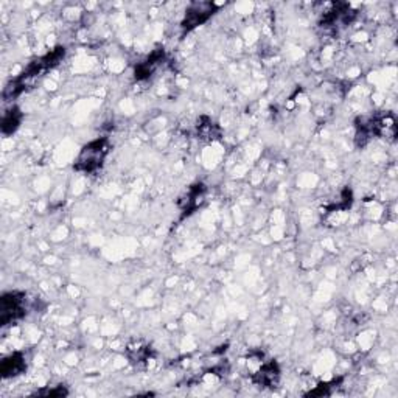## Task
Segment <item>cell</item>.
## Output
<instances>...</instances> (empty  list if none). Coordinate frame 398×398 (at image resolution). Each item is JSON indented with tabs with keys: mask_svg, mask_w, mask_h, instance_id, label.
<instances>
[{
	"mask_svg": "<svg viewBox=\"0 0 398 398\" xmlns=\"http://www.w3.org/2000/svg\"><path fill=\"white\" fill-rule=\"evenodd\" d=\"M64 55H66V49L58 47L55 50L49 51L47 55L38 58V60L33 61L32 64L28 66L25 71L14 79V82H11L8 84V88L5 89V92H3V97L8 100V98L19 95L21 92L25 89V86L32 82V79L42 77V75L45 72H49L51 67L60 64V61L62 60V58H64Z\"/></svg>",
	"mask_w": 398,
	"mask_h": 398,
	"instance_id": "6da1fadb",
	"label": "cell"
},
{
	"mask_svg": "<svg viewBox=\"0 0 398 398\" xmlns=\"http://www.w3.org/2000/svg\"><path fill=\"white\" fill-rule=\"evenodd\" d=\"M109 154V140L106 137H98L82 148L75 159L73 170L92 175L101 169Z\"/></svg>",
	"mask_w": 398,
	"mask_h": 398,
	"instance_id": "7a4b0ae2",
	"label": "cell"
},
{
	"mask_svg": "<svg viewBox=\"0 0 398 398\" xmlns=\"http://www.w3.org/2000/svg\"><path fill=\"white\" fill-rule=\"evenodd\" d=\"M28 313V299L24 291L5 293L0 299V325L7 327L24 319Z\"/></svg>",
	"mask_w": 398,
	"mask_h": 398,
	"instance_id": "3957f363",
	"label": "cell"
},
{
	"mask_svg": "<svg viewBox=\"0 0 398 398\" xmlns=\"http://www.w3.org/2000/svg\"><path fill=\"white\" fill-rule=\"evenodd\" d=\"M253 360L257 361V367L252 369L251 380L253 384L260 386V388L273 389L280 382V366L275 360H264L263 353H251Z\"/></svg>",
	"mask_w": 398,
	"mask_h": 398,
	"instance_id": "277c9868",
	"label": "cell"
},
{
	"mask_svg": "<svg viewBox=\"0 0 398 398\" xmlns=\"http://www.w3.org/2000/svg\"><path fill=\"white\" fill-rule=\"evenodd\" d=\"M218 7L213 2H195L190 5L184 16V21L181 22L182 33H190L199 25L206 24L210 17L215 14Z\"/></svg>",
	"mask_w": 398,
	"mask_h": 398,
	"instance_id": "5b68a950",
	"label": "cell"
},
{
	"mask_svg": "<svg viewBox=\"0 0 398 398\" xmlns=\"http://www.w3.org/2000/svg\"><path fill=\"white\" fill-rule=\"evenodd\" d=\"M356 17V11L351 10L349 3H332L321 17V27L324 28H341L347 27Z\"/></svg>",
	"mask_w": 398,
	"mask_h": 398,
	"instance_id": "8992f818",
	"label": "cell"
},
{
	"mask_svg": "<svg viewBox=\"0 0 398 398\" xmlns=\"http://www.w3.org/2000/svg\"><path fill=\"white\" fill-rule=\"evenodd\" d=\"M206 193H207V188L204 184H193L192 187H188V190L186 192V195L182 196L181 199H179V209H181V216L186 218L190 216L192 213H195L196 210L199 209L201 206H203L204 199H206Z\"/></svg>",
	"mask_w": 398,
	"mask_h": 398,
	"instance_id": "52a82bcc",
	"label": "cell"
},
{
	"mask_svg": "<svg viewBox=\"0 0 398 398\" xmlns=\"http://www.w3.org/2000/svg\"><path fill=\"white\" fill-rule=\"evenodd\" d=\"M165 60V50L164 49H156L151 51V55H148L145 60L138 62L134 69V78L137 82H145V79L151 78L153 73L158 71L159 66L162 64Z\"/></svg>",
	"mask_w": 398,
	"mask_h": 398,
	"instance_id": "ba28073f",
	"label": "cell"
},
{
	"mask_svg": "<svg viewBox=\"0 0 398 398\" xmlns=\"http://www.w3.org/2000/svg\"><path fill=\"white\" fill-rule=\"evenodd\" d=\"M377 137V129H375V117L371 115H361L355 120V145L358 148H364L372 138Z\"/></svg>",
	"mask_w": 398,
	"mask_h": 398,
	"instance_id": "9c48e42d",
	"label": "cell"
},
{
	"mask_svg": "<svg viewBox=\"0 0 398 398\" xmlns=\"http://www.w3.org/2000/svg\"><path fill=\"white\" fill-rule=\"evenodd\" d=\"M27 371V361L22 351H14V353L3 358L0 362V375L3 380L16 378Z\"/></svg>",
	"mask_w": 398,
	"mask_h": 398,
	"instance_id": "30bf717a",
	"label": "cell"
},
{
	"mask_svg": "<svg viewBox=\"0 0 398 398\" xmlns=\"http://www.w3.org/2000/svg\"><path fill=\"white\" fill-rule=\"evenodd\" d=\"M126 356H128V360L131 364L134 366H142L148 362L149 360L153 358V350L149 347L148 344L142 343V341H137L134 344H129L128 349H126Z\"/></svg>",
	"mask_w": 398,
	"mask_h": 398,
	"instance_id": "8fae6325",
	"label": "cell"
},
{
	"mask_svg": "<svg viewBox=\"0 0 398 398\" xmlns=\"http://www.w3.org/2000/svg\"><path fill=\"white\" fill-rule=\"evenodd\" d=\"M196 132H198L201 140L213 142V140H220L221 138V128L209 117H201L198 120Z\"/></svg>",
	"mask_w": 398,
	"mask_h": 398,
	"instance_id": "7c38bea8",
	"label": "cell"
},
{
	"mask_svg": "<svg viewBox=\"0 0 398 398\" xmlns=\"http://www.w3.org/2000/svg\"><path fill=\"white\" fill-rule=\"evenodd\" d=\"M22 119H24V115H22L19 108L13 106L11 109H8L2 119V134L3 136L14 134V132L19 129Z\"/></svg>",
	"mask_w": 398,
	"mask_h": 398,
	"instance_id": "4fadbf2b",
	"label": "cell"
},
{
	"mask_svg": "<svg viewBox=\"0 0 398 398\" xmlns=\"http://www.w3.org/2000/svg\"><path fill=\"white\" fill-rule=\"evenodd\" d=\"M34 395H39V397H67L69 390L66 388H62V386H56L55 389L39 390Z\"/></svg>",
	"mask_w": 398,
	"mask_h": 398,
	"instance_id": "5bb4252c",
	"label": "cell"
},
{
	"mask_svg": "<svg viewBox=\"0 0 398 398\" xmlns=\"http://www.w3.org/2000/svg\"><path fill=\"white\" fill-rule=\"evenodd\" d=\"M334 384H336V382H333V383H330V384H321L319 388L317 389H314V390H311V392H308L307 395H330V388H334Z\"/></svg>",
	"mask_w": 398,
	"mask_h": 398,
	"instance_id": "9a60e30c",
	"label": "cell"
}]
</instances>
